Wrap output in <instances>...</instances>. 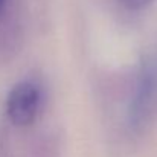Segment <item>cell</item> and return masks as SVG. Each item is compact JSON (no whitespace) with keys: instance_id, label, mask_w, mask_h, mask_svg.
<instances>
[{"instance_id":"277c9868","label":"cell","mask_w":157,"mask_h":157,"mask_svg":"<svg viewBox=\"0 0 157 157\" xmlns=\"http://www.w3.org/2000/svg\"><path fill=\"white\" fill-rule=\"evenodd\" d=\"M25 157H61V139L53 131L38 133L28 145Z\"/></svg>"},{"instance_id":"6da1fadb","label":"cell","mask_w":157,"mask_h":157,"mask_svg":"<svg viewBox=\"0 0 157 157\" xmlns=\"http://www.w3.org/2000/svg\"><path fill=\"white\" fill-rule=\"evenodd\" d=\"M157 119V52L142 59L136 70L125 110V131L130 137L145 136Z\"/></svg>"},{"instance_id":"7a4b0ae2","label":"cell","mask_w":157,"mask_h":157,"mask_svg":"<svg viewBox=\"0 0 157 157\" xmlns=\"http://www.w3.org/2000/svg\"><path fill=\"white\" fill-rule=\"evenodd\" d=\"M46 102L43 86L32 78L15 82L5 98V121L14 128H29L41 116Z\"/></svg>"},{"instance_id":"3957f363","label":"cell","mask_w":157,"mask_h":157,"mask_svg":"<svg viewBox=\"0 0 157 157\" xmlns=\"http://www.w3.org/2000/svg\"><path fill=\"white\" fill-rule=\"evenodd\" d=\"M23 44V20L17 0H0V59L6 61Z\"/></svg>"},{"instance_id":"5b68a950","label":"cell","mask_w":157,"mask_h":157,"mask_svg":"<svg viewBox=\"0 0 157 157\" xmlns=\"http://www.w3.org/2000/svg\"><path fill=\"white\" fill-rule=\"evenodd\" d=\"M0 157H15L9 124L0 125Z\"/></svg>"},{"instance_id":"8992f818","label":"cell","mask_w":157,"mask_h":157,"mask_svg":"<svg viewBox=\"0 0 157 157\" xmlns=\"http://www.w3.org/2000/svg\"><path fill=\"white\" fill-rule=\"evenodd\" d=\"M117 2L130 11H142V9L148 8L154 0H117Z\"/></svg>"}]
</instances>
